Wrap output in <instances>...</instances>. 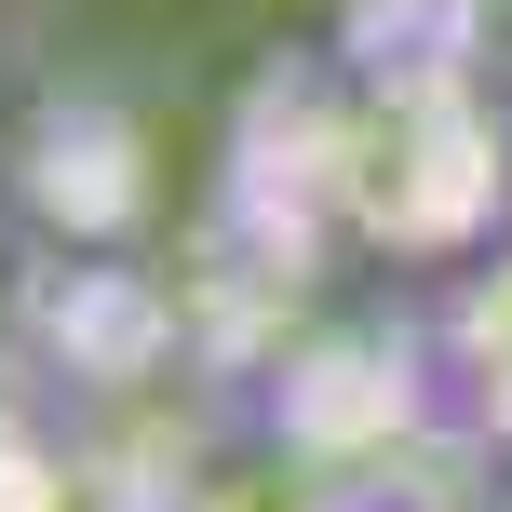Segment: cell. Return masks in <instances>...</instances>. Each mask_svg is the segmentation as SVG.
<instances>
[{
    "mask_svg": "<svg viewBox=\"0 0 512 512\" xmlns=\"http://www.w3.org/2000/svg\"><path fill=\"white\" fill-rule=\"evenodd\" d=\"M472 512H512V472H486V499H472Z\"/></svg>",
    "mask_w": 512,
    "mask_h": 512,
    "instance_id": "cell-3",
    "label": "cell"
},
{
    "mask_svg": "<svg viewBox=\"0 0 512 512\" xmlns=\"http://www.w3.org/2000/svg\"><path fill=\"white\" fill-rule=\"evenodd\" d=\"M189 512H364L337 472H310V459H283V472H256V486H203Z\"/></svg>",
    "mask_w": 512,
    "mask_h": 512,
    "instance_id": "cell-2",
    "label": "cell"
},
{
    "mask_svg": "<svg viewBox=\"0 0 512 512\" xmlns=\"http://www.w3.org/2000/svg\"><path fill=\"white\" fill-rule=\"evenodd\" d=\"M405 364H418V391H432L445 445H459L472 472H512V230L418 297Z\"/></svg>",
    "mask_w": 512,
    "mask_h": 512,
    "instance_id": "cell-1",
    "label": "cell"
}]
</instances>
